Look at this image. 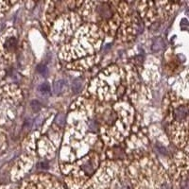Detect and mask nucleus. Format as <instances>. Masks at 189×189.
<instances>
[{
  "label": "nucleus",
  "instance_id": "f257e3e1",
  "mask_svg": "<svg viewBox=\"0 0 189 189\" xmlns=\"http://www.w3.org/2000/svg\"><path fill=\"white\" fill-rule=\"evenodd\" d=\"M19 189H64L61 184L54 181H29L21 185Z\"/></svg>",
  "mask_w": 189,
  "mask_h": 189
},
{
  "label": "nucleus",
  "instance_id": "f03ea898",
  "mask_svg": "<svg viewBox=\"0 0 189 189\" xmlns=\"http://www.w3.org/2000/svg\"><path fill=\"white\" fill-rule=\"evenodd\" d=\"M65 81L64 79H61V80H58L55 82L54 84V93L55 94H59L62 91L65 87Z\"/></svg>",
  "mask_w": 189,
  "mask_h": 189
},
{
  "label": "nucleus",
  "instance_id": "7ed1b4c3",
  "mask_svg": "<svg viewBox=\"0 0 189 189\" xmlns=\"http://www.w3.org/2000/svg\"><path fill=\"white\" fill-rule=\"evenodd\" d=\"M40 91L42 94H44V95H49L51 93V88H50L49 83L45 82V83H43V84H41L40 85Z\"/></svg>",
  "mask_w": 189,
  "mask_h": 189
},
{
  "label": "nucleus",
  "instance_id": "20e7f679",
  "mask_svg": "<svg viewBox=\"0 0 189 189\" xmlns=\"http://www.w3.org/2000/svg\"><path fill=\"white\" fill-rule=\"evenodd\" d=\"M81 87H82V83L81 81L79 80H75L73 82V84H72V89L75 93H78L81 90Z\"/></svg>",
  "mask_w": 189,
  "mask_h": 189
},
{
  "label": "nucleus",
  "instance_id": "39448f33",
  "mask_svg": "<svg viewBox=\"0 0 189 189\" xmlns=\"http://www.w3.org/2000/svg\"><path fill=\"white\" fill-rule=\"evenodd\" d=\"M30 105H31V108L34 112H38L41 108V104L38 100H32L30 102Z\"/></svg>",
  "mask_w": 189,
  "mask_h": 189
},
{
  "label": "nucleus",
  "instance_id": "423d86ee",
  "mask_svg": "<svg viewBox=\"0 0 189 189\" xmlns=\"http://www.w3.org/2000/svg\"><path fill=\"white\" fill-rule=\"evenodd\" d=\"M37 70H38V72H39L40 74H43V75H45V74H46V72H47V66H46V65H38Z\"/></svg>",
  "mask_w": 189,
  "mask_h": 189
}]
</instances>
